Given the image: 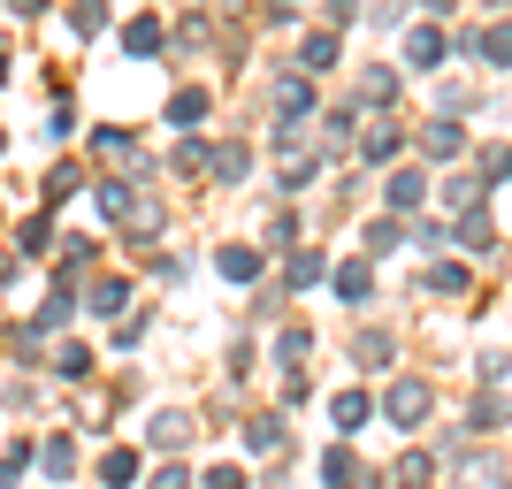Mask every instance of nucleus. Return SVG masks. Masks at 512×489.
Returning a JSON list of instances; mask_svg holds the SVG:
<instances>
[{"label": "nucleus", "mask_w": 512, "mask_h": 489, "mask_svg": "<svg viewBox=\"0 0 512 489\" xmlns=\"http://www.w3.org/2000/svg\"><path fill=\"white\" fill-rule=\"evenodd\" d=\"M207 169L222 176V184H237V176H245V146H214V153H207Z\"/></svg>", "instance_id": "16"}, {"label": "nucleus", "mask_w": 512, "mask_h": 489, "mask_svg": "<svg viewBox=\"0 0 512 489\" xmlns=\"http://www.w3.org/2000/svg\"><path fill=\"white\" fill-rule=\"evenodd\" d=\"M482 54H490V62H512V23H497L490 39H482Z\"/></svg>", "instance_id": "24"}, {"label": "nucleus", "mask_w": 512, "mask_h": 489, "mask_svg": "<svg viewBox=\"0 0 512 489\" xmlns=\"http://www.w3.org/2000/svg\"><path fill=\"white\" fill-rule=\"evenodd\" d=\"M123 46H130V54H161V23H153V16H138V23L123 31Z\"/></svg>", "instance_id": "14"}, {"label": "nucleus", "mask_w": 512, "mask_h": 489, "mask_svg": "<svg viewBox=\"0 0 512 489\" xmlns=\"http://www.w3.org/2000/svg\"><path fill=\"white\" fill-rule=\"evenodd\" d=\"M444 199H451V207H482V184H474V176H451Z\"/></svg>", "instance_id": "21"}, {"label": "nucleus", "mask_w": 512, "mask_h": 489, "mask_svg": "<svg viewBox=\"0 0 512 489\" xmlns=\"http://www.w3.org/2000/svg\"><path fill=\"white\" fill-rule=\"evenodd\" d=\"M428 291H444V298L467 291V268H436V276H428Z\"/></svg>", "instance_id": "26"}, {"label": "nucleus", "mask_w": 512, "mask_h": 489, "mask_svg": "<svg viewBox=\"0 0 512 489\" xmlns=\"http://www.w3.org/2000/svg\"><path fill=\"white\" fill-rule=\"evenodd\" d=\"M360 360H367V367L390 360V337H383V329H367V337H360Z\"/></svg>", "instance_id": "23"}, {"label": "nucleus", "mask_w": 512, "mask_h": 489, "mask_svg": "<svg viewBox=\"0 0 512 489\" xmlns=\"http://www.w3.org/2000/svg\"><path fill=\"white\" fill-rule=\"evenodd\" d=\"M276 107H283V115H306V85H299V77H291V85H276Z\"/></svg>", "instance_id": "25"}, {"label": "nucleus", "mask_w": 512, "mask_h": 489, "mask_svg": "<svg viewBox=\"0 0 512 489\" xmlns=\"http://www.w3.org/2000/svg\"><path fill=\"white\" fill-rule=\"evenodd\" d=\"M276 360H283V367H299V360H306V329H283V344H276Z\"/></svg>", "instance_id": "22"}, {"label": "nucleus", "mask_w": 512, "mask_h": 489, "mask_svg": "<svg viewBox=\"0 0 512 489\" xmlns=\"http://www.w3.org/2000/svg\"><path fill=\"white\" fill-rule=\"evenodd\" d=\"M207 489H245V474H237V467H214V474H207Z\"/></svg>", "instance_id": "30"}, {"label": "nucleus", "mask_w": 512, "mask_h": 489, "mask_svg": "<svg viewBox=\"0 0 512 489\" xmlns=\"http://www.w3.org/2000/svg\"><path fill=\"white\" fill-rule=\"evenodd\" d=\"M0 153H8V138H0Z\"/></svg>", "instance_id": "34"}, {"label": "nucleus", "mask_w": 512, "mask_h": 489, "mask_svg": "<svg viewBox=\"0 0 512 489\" xmlns=\"http://www.w3.org/2000/svg\"><path fill=\"white\" fill-rule=\"evenodd\" d=\"M153 489H192V482H184V467H153Z\"/></svg>", "instance_id": "29"}, {"label": "nucleus", "mask_w": 512, "mask_h": 489, "mask_svg": "<svg viewBox=\"0 0 512 489\" xmlns=\"http://www.w3.org/2000/svg\"><path fill=\"white\" fill-rule=\"evenodd\" d=\"M337 62V39H306V69H329Z\"/></svg>", "instance_id": "27"}, {"label": "nucleus", "mask_w": 512, "mask_h": 489, "mask_svg": "<svg viewBox=\"0 0 512 489\" xmlns=\"http://www.w3.org/2000/svg\"><path fill=\"white\" fill-rule=\"evenodd\" d=\"M383 413H390L398 428H421V421H428V383H390V390H383Z\"/></svg>", "instance_id": "1"}, {"label": "nucleus", "mask_w": 512, "mask_h": 489, "mask_svg": "<svg viewBox=\"0 0 512 489\" xmlns=\"http://www.w3.org/2000/svg\"><path fill=\"white\" fill-rule=\"evenodd\" d=\"M214 268H222L230 283H253V276H260V253H253V245H222V253H214Z\"/></svg>", "instance_id": "7"}, {"label": "nucleus", "mask_w": 512, "mask_h": 489, "mask_svg": "<svg viewBox=\"0 0 512 489\" xmlns=\"http://www.w3.org/2000/svg\"><path fill=\"white\" fill-rule=\"evenodd\" d=\"M207 107H214V100H207V92L192 85V92H176V100H169V123H176V130H192L199 115H207Z\"/></svg>", "instance_id": "13"}, {"label": "nucleus", "mask_w": 512, "mask_h": 489, "mask_svg": "<svg viewBox=\"0 0 512 489\" xmlns=\"http://www.w3.org/2000/svg\"><path fill=\"white\" fill-rule=\"evenodd\" d=\"M77 184H85V169H77V161H62V169H46V192H39V207L54 214V207H62L69 192H77Z\"/></svg>", "instance_id": "6"}, {"label": "nucleus", "mask_w": 512, "mask_h": 489, "mask_svg": "<svg viewBox=\"0 0 512 489\" xmlns=\"http://www.w3.org/2000/svg\"><path fill=\"white\" fill-rule=\"evenodd\" d=\"M8 16H46V0H0Z\"/></svg>", "instance_id": "31"}, {"label": "nucleus", "mask_w": 512, "mask_h": 489, "mask_svg": "<svg viewBox=\"0 0 512 489\" xmlns=\"http://www.w3.org/2000/svg\"><path fill=\"white\" fill-rule=\"evenodd\" d=\"M92 367L100 360H92L85 344H62V352H54V375H62V383H92Z\"/></svg>", "instance_id": "8"}, {"label": "nucleus", "mask_w": 512, "mask_h": 489, "mask_svg": "<svg viewBox=\"0 0 512 489\" xmlns=\"http://www.w3.org/2000/svg\"><path fill=\"white\" fill-rule=\"evenodd\" d=\"M100 482L107 489H130V482H138V451H107V459H100Z\"/></svg>", "instance_id": "11"}, {"label": "nucleus", "mask_w": 512, "mask_h": 489, "mask_svg": "<svg viewBox=\"0 0 512 489\" xmlns=\"http://www.w3.org/2000/svg\"><path fill=\"white\" fill-rule=\"evenodd\" d=\"M23 482V467H8V459H0V489H16Z\"/></svg>", "instance_id": "32"}, {"label": "nucleus", "mask_w": 512, "mask_h": 489, "mask_svg": "<svg viewBox=\"0 0 512 489\" xmlns=\"http://www.w3.org/2000/svg\"><path fill=\"white\" fill-rule=\"evenodd\" d=\"M123 298H130L123 276H100V283H92V314H100V321H107V314H123Z\"/></svg>", "instance_id": "12"}, {"label": "nucleus", "mask_w": 512, "mask_h": 489, "mask_svg": "<svg viewBox=\"0 0 512 489\" xmlns=\"http://www.w3.org/2000/svg\"><path fill=\"white\" fill-rule=\"evenodd\" d=\"M245 444H253V451H283V421H268V413H260V421L245 428Z\"/></svg>", "instance_id": "18"}, {"label": "nucleus", "mask_w": 512, "mask_h": 489, "mask_svg": "<svg viewBox=\"0 0 512 489\" xmlns=\"http://www.w3.org/2000/svg\"><path fill=\"white\" fill-rule=\"evenodd\" d=\"M146 444L184 451V444H192V413H176V405H169V413H153V421H146Z\"/></svg>", "instance_id": "4"}, {"label": "nucleus", "mask_w": 512, "mask_h": 489, "mask_svg": "<svg viewBox=\"0 0 512 489\" xmlns=\"http://www.w3.org/2000/svg\"><path fill=\"white\" fill-rule=\"evenodd\" d=\"M31 467H39L46 482H69V474H77V436H46V444H39V459H31Z\"/></svg>", "instance_id": "3"}, {"label": "nucleus", "mask_w": 512, "mask_h": 489, "mask_svg": "<svg viewBox=\"0 0 512 489\" xmlns=\"http://www.w3.org/2000/svg\"><path fill=\"white\" fill-rule=\"evenodd\" d=\"M413 62L436 69V62H444V39H436V31H413Z\"/></svg>", "instance_id": "20"}, {"label": "nucleus", "mask_w": 512, "mask_h": 489, "mask_svg": "<svg viewBox=\"0 0 512 489\" xmlns=\"http://www.w3.org/2000/svg\"><path fill=\"white\" fill-rule=\"evenodd\" d=\"M92 153H107V161H130V153H138V138H130V130H115V123H100V130H92Z\"/></svg>", "instance_id": "10"}, {"label": "nucleus", "mask_w": 512, "mask_h": 489, "mask_svg": "<svg viewBox=\"0 0 512 489\" xmlns=\"http://www.w3.org/2000/svg\"><path fill=\"white\" fill-rule=\"evenodd\" d=\"M0 85H8V54H0Z\"/></svg>", "instance_id": "33"}, {"label": "nucleus", "mask_w": 512, "mask_h": 489, "mask_svg": "<svg viewBox=\"0 0 512 489\" xmlns=\"http://www.w3.org/2000/svg\"><path fill=\"white\" fill-rule=\"evenodd\" d=\"M390 207H398V214H413V207H421V176H413V169H398V176H390Z\"/></svg>", "instance_id": "15"}, {"label": "nucleus", "mask_w": 512, "mask_h": 489, "mask_svg": "<svg viewBox=\"0 0 512 489\" xmlns=\"http://www.w3.org/2000/svg\"><path fill=\"white\" fill-rule=\"evenodd\" d=\"M398 482H406V489L428 482V459H421V451H413V459H398Z\"/></svg>", "instance_id": "28"}, {"label": "nucleus", "mask_w": 512, "mask_h": 489, "mask_svg": "<svg viewBox=\"0 0 512 489\" xmlns=\"http://www.w3.org/2000/svg\"><path fill=\"white\" fill-rule=\"evenodd\" d=\"M321 489H367L360 459H352V451H337V444H329V459H321Z\"/></svg>", "instance_id": "5"}, {"label": "nucleus", "mask_w": 512, "mask_h": 489, "mask_svg": "<svg viewBox=\"0 0 512 489\" xmlns=\"http://www.w3.org/2000/svg\"><path fill=\"white\" fill-rule=\"evenodd\" d=\"M329 413H337V428H360V421H367V398H360V390H344Z\"/></svg>", "instance_id": "19"}, {"label": "nucleus", "mask_w": 512, "mask_h": 489, "mask_svg": "<svg viewBox=\"0 0 512 489\" xmlns=\"http://www.w3.org/2000/svg\"><path fill=\"white\" fill-rule=\"evenodd\" d=\"M367 291H375V276H367L360 260H344L337 268V298H367Z\"/></svg>", "instance_id": "17"}, {"label": "nucleus", "mask_w": 512, "mask_h": 489, "mask_svg": "<svg viewBox=\"0 0 512 489\" xmlns=\"http://www.w3.org/2000/svg\"><path fill=\"white\" fill-rule=\"evenodd\" d=\"M46 253H54V214H23V222H16V260H46Z\"/></svg>", "instance_id": "2"}, {"label": "nucleus", "mask_w": 512, "mask_h": 489, "mask_svg": "<svg viewBox=\"0 0 512 489\" xmlns=\"http://www.w3.org/2000/svg\"><path fill=\"white\" fill-rule=\"evenodd\" d=\"M69 31H77V39H100L107 31V0H77V8H69Z\"/></svg>", "instance_id": "9"}]
</instances>
